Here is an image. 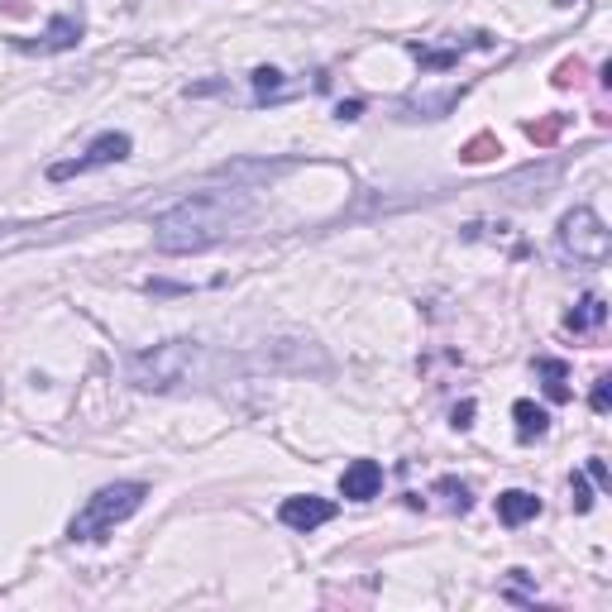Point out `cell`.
<instances>
[{
  "label": "cell",
  "instance_id": "cell-3",
  "mask_svg": "<svg viewBox=\"0 0 612 612\" xmlns=\"http://www.w3.org/2000/svg\"><path fill=\"white\" fill-rule=\"evenodd\" d=\"M149 498V488L145 484H106V488H96L91 498L82 503V512L72 517V527H68V541L72 545H96V541H106L115 527L129 522V517L145 507Z\"/></svg>",
  "mask_w": 612,
  "mask_h": 612
},
{
  "label": "cell",
  "instance_id": "cell-17",
  "mask_svg": "<svg viewBox=\"0 0 612 612\" xmlns=\"http://www.w3.org/2000/svg\"><path fill=\"white\" fill-rule=\"evenodd\" d=\"M527 135H531V139H541V145H545V139H555V135H559V120H545V125H527Z\"/></svg>",
  "mask_w": 612,
  "mask_h": 612
},
{
  "label": "cell",
  "instance_id": "cell-18",
  "mask_svg": "<svg viewBox=\"0 0 612 612\" xmlns=\"http://www.w3.org/2000/svg\"><path fill=\"white\" fill-rule=\"evenodd\" d=\"M454 426H460V431L474 426V402H460V407H454Z\"/></svg>",
  "mask_w": 612,
  "mask_h": 612
},
{
  "label": "cell",
  "instance_id": "cell-13",
  "mask_svg": "<svg viewBox=\"0 0 612 612\" xmlns=\"http://www.w3.org/2000/svg\"><path fill=\"white\" fill-rule=\"evenodd\" d=\"M254 96H258V101L282 96V72H278V68H258V72H254Z\"/></svg>",
  "mask_w": 612,
  "mask_h": 612
},
{
  "label": "cell",
  "instance_id": "cell-10",
  "mask_svg": "<svg viewBox=\"0 0 612 612\" xmlns=\"http://www.w3.org/2000/svg\"><path fill=\"white\" fill-rule=\"evenodd\" d=\"M512 416H517V440H541L551 431V416H545L536 402H517Z\"/></svg>",
  "mask_w": 612,
  "mask_h": 612
},
{
  "label": "cell",
  "instance_id": "cell-2",
  "mask_svg": "<svg viewBox=\"0 0 612 612\" xmlns=\"http://www.w3.org/2000/svg\"><path fill=\"white\" fill-rule=\"evenodd\" d=\"M220 369H226V359L211 355V349L197 340L153 345L145 355H129V363H125L129 383L145 388V393H168V388H177V383H216Z\"/></svg>",
  "mask_w": 612,
  "mask_h": 612
},
{
  "label": "cell",
  "instance_id": "cell-20",
  "mask_svg": "<svg viewBox=\"0 0 612 612\" xmlns=\"http://www.w3.org/2000/svg\"><path fill=\"white\" fill-rule=\"evenodd\" d=\"M589 474L598 478V484H608V469H603V460H589Z\"/></svg>",
  "mask_w": 612,
  "mask_h": 612
},
{
  "label": "cell",
  "instance_id": "cell-11",
  "mask_svg": "<svg viewBox=\"0 0 612 612\" xmlns=\"http://www.w3.org/2000/svg\"><path fill=\"white\" fill-rule=\"evenodd\" d=\"M608 321V307H603V297H584V302L569 311L565 316V325L569 331H598V325Z\"/></svg>",
  "mask_w": 612,
  "mask_h": 612
},
{
  "label": "cell",
  "instance_id": "cell-7",
  "mask_svg": "<svg viewBox=\"0 0 612 612\" xmlns=\"http://www.w3.org/2000/svg\"><path fill=\"white\" fill-rule=\"evenodd\" d=\"M335 517V503L331 498H316V493H297V498H282L278 507V522L292 527V531H316Z\"/></svg>",
  "mask_w": 612,
  "mask_h": 612
},
{
  "label": "cell",
  "instance_id": "cell-6",
  "mask_svg": "<svg viewBox=\"0 0 612 612\" xmlns=\"http://www.w3.org/2000/svg\"><path fill=\"white\" fill-rule=\"evenodd\" d=\"M82 20H77V15H54V20H48V30L44 34H38V38H10V44H15L20 48V54H68V48H77V44H82Z\"/></svg>",
  "mask_w": 612,
  "mask_h": 612
},
{
  "label": "cell",
  "instance_id": "cell-16",
  "mask_svg": "<svg viewBox=\"0 0 612 612\" xmlns=\"http://www.w3.org/2000/svg\"><path fill=\"white\" fill-rule=\"evenodd\" d=\"M589 402H593V412H608V407H612V379H598Z\"/></svg>",
  "mask_w": 612,
  "mask_h": 612
},
{
  "label": "cell",
  "instance_id": "cell-9",
  "mask_svg": "<svg viewBox=\"0 0 612 612\" xmlns=\"http://www.w3.org/2000/svg\"><path fill=\"white\" fill-rule=\"evenodd\" d=\"M531 517H541V498H536V493H527V488L498 493V522L503 527H522V522H531Z\"/></svg>",
  "mask_w": 612,
  "mask_h": 612
},
{
  "label": "cell",
  "instance_id": "cell-4",
  "mask_svg": "<svg viewBox=\"0 0 612 612\" xmlns=\"http://www.w3.org/2000/svg\"><path fill=\"white\" fill-rule=\"evenodd\" d=\"M555 244H559V254L575 258V264H603V258L612 254V234H608L603 216H598L593 206H575V211L559 220Z\"/></svg>",
  "mask_w": 612,
  "mask_h": 612
},
{
  "label": "cell",
  "instance_id": "cell-8",
  "mask_svg": "<svg viewBox=\"0 0 612 612\" xmlns=\"http://www.w3.org/2000/svg\"><path fill=\"white\" fill-rule=\"evenodd\" d=\"M340 493H345L349 503H373V498L383 493V464H379V460H355V464H345Z\"/></svg>",
  "mask_w": 612,
  "mask_h": 612
},
{
  "label": "cell",
  "instance_id": "cell-14",
  "mask_svg": "<svg viewBox=\"0 0 612 612\" xmlns=\"http://www.w3.org/2000/svg\"><path fill=\"white\" fill-rule=\"evenodd\" d=\"M493 153H503V145H498L493 135H478L474 145H469V149L460 153V159H464V163H484V159H493Z\"/></svg>",
  "mask_w": 612,
  "mask_h": 612
},
{
  "label": "cell",
  "instance_id": "cell-19",
  "mask_svg": "<svg viewBox=\"0 0 612 612\" xmlns=\"http://www.w3.org/2000/svg\"><path fill=\"white\" fill-rule=\"evenodd\" d=\"M359 111H363V101H345V106H340V120H359Z\"/></svg>",
  "mask_w": 612,
  "mask_h": 612
},
{
  "label": "cell",
  "instance_id": "cell-1",
  "mask_svg": "<svg viewBox=\"0 0 612 612\" xmlns=\"http://www.w3.org/2000/svg\"><path fill=\"white\" fill-rule=\"evenodd\" d=\"M250 216H254L250 187H230V192L206 187V192L182 197L177 206H168V211L153 220V244H159L163 254H201V250L226 240V234H234Z\"/></svg>",
  "mask_w": 612,
  "mask_h": 612
},
{
  "label": "cell",
  "instance_id": "cell-15",
  "mask_svg": "<svg viewBox=\"0 0 612 612\" xmlns=\"http://www.w3.org/2000/svg\"><path fill=\"white\" fill-rule=\"evenodd\" d=\"M569 493H575V512H589V507H593V493H589V478H584V474L569 478Z\"/></svg>",
  "mask_w": 612,
  "mask_h": 612
},
{
  "label": "cell",
  "instance_id": "cell-5",
  "mask_svg": "<svg viewBox=\"0 0 612 612\" xmlns=\"http://www.w3.org/2000/svg\"><path fill=\"white\" fill-rule=\"evenodd\" d=\"M129 135H120V129H111V135H96L86 145V153L82 159H68V163H54L48 168V177L54 182H68V177H82V173H96V168H111V163H120V159H129Z\"/></svg>",
  "mask_w": 612,
  "mask_h": 612
},
{
  "label": "cell",
  "instance_id": "cell-12",
  "mask_svg": "<svg viewBox=\"0 0 612 612\" xmlns=\"http://www.w3.org/2000/svg\"><path fill=\"white\" fill-rule=\"evenodd\" d=\"M541 379H545V393H551V402H569V369L559 359H541L536 363Z\"/></svg>",
  "mask_w": 612,
  "mask_h": 612
}]
</instances>
